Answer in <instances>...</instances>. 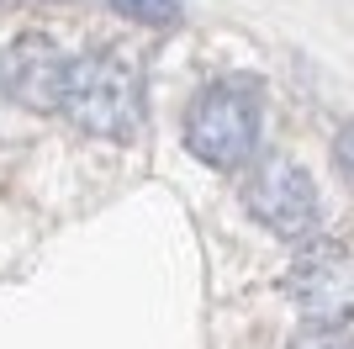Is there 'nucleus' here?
<instances>
[{"mask_svg":"<svg viewBox=\"0 0 354 349\" xmlns=\"http://www.w3.org/2000/svg\"><path fill=\"white\" fill-rule=\"evenodd\" d=\"M59 111L95 138H138L143 127V74L117 53H85L64 64Z\"/></svg>","mask_w":354,"mask_h":349,"instance_id":"f257e3e1","label":"nucleus"},{"mask_svg":"<svg viewBox=\"0 0 354 349\" xmlns=\"http://www.w3.org/2000/svg\"><path fill=\"white\" fill-rule=\"evenodd\" d=\"M339 164H344V174L354 180V127L339 132Z\"/></svg>","mask_w":354,"mask_h":349,"instance_id":"6e6552de","label":"nucleus"},{"mask_svg":"<svg viewBox=\"0 0 354 349\" xmlns=\"http://www.w3.org/2000/svg\"><path fill=\"white\" fill-rule=\"evenodd\" d=\"M286 291L296 307L307 312L317 328H339L354 318V254L339 244H312L301 260L291 265Z\"/></svg>","mask_w":354,"mask_h":349,"instance_id":"20e7f679","label":"nucleus"},{"mask_svg":"<svg viewBox=\"0 0 354 349\" xmlns=\"http://www.w3.org/2000/svg\"><path fill=\"white\" fill-rule=\"evenodd\" d=\"M249 212L265 222L270 233H281L291 244H307L317 222H323V206H317V186L301 164L270 154L259 164V174L249 180Z\"/></svg>","mask_w":354,"mask_h":349,"instance_id":"7ed1b4c3","label":"nucleus"},{"mask_svg":"<svg viewBox=\"0 0 354 349\" xmlns=\"http://www.w3.org/2000/svg\"><path fill=\"white\" fill-rule=\"evenodd\" d=\"M111 11H122L127 21H138V27H159V32L185 21L180 0H111Z\"/></svg>","mask_w":354,"mask_h":349,"instance_id":"423d86ee","label":"nucleus"},{"mask_svg":"<svg viewBox=\"0 0 354 349\" xmlns=\"http://www.w3.org/2000/svg\"><path fill=\"white\" fill-rule=\"evenodd\" d=\"M64 64L69 58L48 37H16L0 58V85L6 96L32 111H59V85H64Z\"/></svg>","mask_w":354,"mask_h":349,"instance_id":"39448f33","label":"nucleus"},{"mask_svg":"<svg viewBox=\"0 0 354 349\" xmlns=\"http://www.w3.org/2000/svg\"><path fill=\"white\" fill-rule=\"evenodd\" d=\"M259 143V101L249 85H212L185 116V148L212 170L243 164Z\"/></svg>","mask_w":354,"mask_h":349,"instance_id":"f03ea898","label":"nucleus"},{"mask_svg":"<svg viewBox=\"0 0 354 349\" xmlns=\"http://www.w3.org/2000/svg\"><path fill=\"white\" fill-rule=\"evenodd\" d=\"M291 349H354V344H349V339H339L333 328H328V334H307L301 344H291Z\"/></svg>","mask_w":354,"mask_h":349,"instance_id":"0eeeda50","label":"nucleus"}]
</instances>
